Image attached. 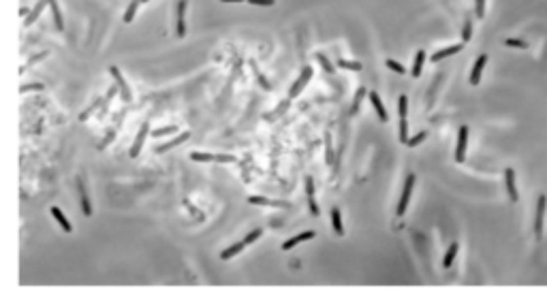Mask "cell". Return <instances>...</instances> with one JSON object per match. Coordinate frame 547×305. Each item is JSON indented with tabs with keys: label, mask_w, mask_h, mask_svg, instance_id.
Wrapping results in <instances>:
<instances>
[{
	"label": "cell",
	"mask_w": 547,
	"mask_h": 305,
	"mask_svg": "<svg viewBox=\"0 0 547 305\" xmlns=\"http://www.w3.org/2000/svg\"><path fill=\"white\" fill-rule=\"evenodd\" d=\"M312 79V68L310 67H304L301 68V75L295 79V83L291 86V90H289V99H297V96L304 92V88L308 86V81Z\"/></svg>",
	"instance_id": "7a4b0ae2"
},
{
	"label": "cell",
	"mask_w": 547,
	"mask_h": 305,
	"mask_svg": "<svg viewBox=\"0 0 547 305\" xmlns=\"http://www.w3.org/2000/svg\"><path fill=\"white\" fill-rule=\"evenodd\" d=\"M385 64H387V68H391V70H394V73H398V75H404V73H406V68H404L400 62H396V60H387Z\"/></svg>",
	"instance_id": "1f68e13d"
},
{
	"label": "cell",
	"mask_w": 547,
	"mask_h": 305,
	"mask_svg": "<svg viewBox=\"0 0 547 305\" xmlns=\"http://www.w3.org/2000/svg\"><path fill=\"white\" fill-rule=\"evenodd\" d=\"M186 139H190V133H188V131H186V133H180L176 139H171V141H167V143L158 145V147H156V154H165V152H169L171 147H178V145H182Z\"/></svg>",
	"instance_id": "4fadbf2b"
},
{
	"label": "cell",
	"mask_w": 547,
	"mask_h": 305,
	"mask_svg": "<svg viewBox=\"0 0 547 305\" xmlns=\"http://www.w3.org/2000/svg\"><path fill=\"white\" fill-rule=\"evenodd\" d=\"M308 207H310L312 216H319V205H317V201H314V197H312V199H308Z\"/></svg>",
	"instance_id": "ab89813d"
},
{
	"label": "cell",
	"mask_w": 547,
	"mask_h": 305,
	"mask_svg": "<svg viewBox=\"0 0 547 305\" xmlns=\"http://www.w3.org/2000/svg\"><path fill=\"white\" fill-rule=\"evenodd\" d=\"M49 9H51V17H54V24L58 30H64V19L60 13V6H58V0H49Z\"/></svg>",
	"instance_id": "ac0fdd59"
},
{
	"label": "cell",
	"mask_w": 547,
	"mask_h": 305,
	"mask_svg": "<svg viewBox=\"0 0 547 305\" xmlns=\"http://www.w3.org/2000/svg\"><path fill=\"white\" fill-rule=\"evenodd\" d=\"M458 250H460V243H458V241H453L451 245H449V250L445 252V258H442V267H445V269L453 265V258L458 256Z\"/></svg>",
	"instance_id": "d6986e66"
},
{
	"label": "cell",
	"mask_w": 547,
	"mask_h": 305,
	"mask_svg": "<svg viewBox=\"0 0 547 305\" xmlns=\"http://www.w3.org/2000/svg\"><path fill=\"white\" fill-rule=\"evenodd\" d=\"M101 105H103V99H99V101L94 102V105H90V109H86V111H83V113L79 115V120H81V122H86V120H88L90 115H92V113H94V111H96V109H99Z\"/></svg>",
	"instance_id": "f1b7e54d"
},
{
	"label": "cell",
	"mask_w": 547,
	"mask_h": 305,
	"mask_svg": "<svg viewBox=\"0 0 547 305\" xmlns=\"http://www.w3.org/2000/svg\"><path fill=\"white\" fill-rule=\"evenodd\" d=\"M485 64H487V54H481V56L477 58V62H474L473 70H471V86H479V81H481V75H483Z\"/></svg>",
	"instance_id": "30bf717a"
},
{
	"label": "cell",
	"mask_w": 547,
	"mask_h": 305,
	"mask_svg": "<svg viewBox=\"0 0 547 305\" xmlns=\"http://www.w3.org/2000/svg\"><path fill=\"white\" fill-rule=\"evenodd\" d=\"M261 233H263L261 229H255V231H250V233H248V235H246V237H244V241H246V245H250V243H255V241H256V239H259V237H261Z\"/></svg>",
	"instance_id": "836d02e7"
},
{
	"label": "cell",
	"mask_w": 547,
	"mask_h": 305,
	"mask_svg": "<svg viewBox=\"0 0 547 305\" xmlns=\"http://www.w3.org/2000/svg\"><path fill=\"white\" fill-rule=\"evenodd\" d=\"M317 58H319V62L323 64V67H325V70H327V73H333V67H331V64H329V60H327V58H325L323 54H317Z\"/></svg>",
	"instance_id": "74e56055"
},
{
	"label": "cell",
	"mask_w": 547,
	"mask_h": 305,
	"mask_svg": "<svg viewBox=\"0 0 547 305\" xmlns=\"http://www.w3.org/2000/svg\"><path fill=\"white\" fill-rule=\"evenodd\" d=\"M400 141L404 145L408 143V122H406V118H400Z\"/></svg>",
	"instance_id": "484cf974"
},
{
	"label": "cell",
	"mask_w": 547,
	"mask_h": 305,
	"mask_svg": "<svg viewBox=\"0 0 547 305\" xmlns=\"http://www.w3.org/2000/svg\"><path fill=\"white\" fill-rule=\"evenodd\" d=\"M505 186H507V194L513 203L519 201V192H517V184H515V171L513 169H505Z\"/></svg>",
	"instance_id": "ba28073f"
},
{
	"label": "cell",
	"mask_w": 547,
	"mask_h": 305,
	"mask_svg": "<svg viewBox=\"0 0 547 305\" xmlns=\"http://www.w3.org/2000/svg\"><path fill=\"white\" fill-rule=\"evenodd\" d=\"M28 90H43V86L41 83H35V86H22V90H19V92H28Z\"/></svg>",
	"instance_id": "60d3db41"
},
{
	"label": "cell",
	"mask_w": 547,
	"mask_h": 305,
	"mask_svg": "<svg viewBox=\"0 0 547 305\" xmlns=\"http://www.w3.org/2000/svg\"><path fill=\"white\" fill-rule=\"evenodd\" d=\"M398 111H400V118H406V113H408V99L406 96H400V99H398Z\"/></svg>",
	"instance_id": "83f0119b"
},
{
	"label": "cell",
	"mask_w": 547,
	"mask_h": 305,
	"mask_svg": "<svg viewBox=\"0 0 547 305\" xmlns=\"http://www.w3.org/2000/svg\"><path fill=\"white\" fill-rule=\"evenodd\" d=\"M462 47H464V43H455V45H449V47H445V49H438L436 54H432V62H440V60H445V58L453 56V54H460Z\"/></svg>",
	"instance_id": "7c38bea8"
},
{
	"label": "cell",
	"mask_w": 547,
	"mask_h": 305,
	"mask_svg": "<svg viewBox=\"0 0 547 305\" xmlns=\"http://www.w3.org/2000/svg\"><path fill=\"white\" fill-rule=\"evenodd\" d=\"M186 0H180L178 2V9H176V17H178V28H176V34L182 38L186 34Z\"/></svg>",
	"instance_id": "9c48e42d"
},
{
	"label": "cell",
	"mask_w": 547,
	"mask_h": 305,
	"mask_svg": "<svg viewBox=\"0 0 547 305\" xmlns=\"http://www.w3.org/2000/svg\"><path fill=\"white\" fill-rule=\"evenodd\" d=\"M331 224H333V231H336L338 237L344 235V226H342V216H340V209L338 207H333L331 209Z\"/></svg>",
	"instance_id": "ffe728a7"
},
{
	"label": "cell",
	"mask_w": 547,
	"mask_h": 305,
	"mask_svg": "<svg viewBox=\"0 0 547 305\" xmlns=\"http://www.w3.org/2000/svg\"><path fill=\"white\" fill-rule=\"evenodd\" d=\"M109 73H111V77L115 79V86L120 88V96H122V101H131L133 99V94H131V90H128V83H126V79L124 77H122V73H120V68L118 67H111L109 68Z\"/></svg>",
	"instance_id": "52a82bcc"
},
{
	"label": "cell",
	"mask_w": 547,
	"mask_h": 305,
	"mask_svg": "<svg viewBox=\"0 0 547 305\" xmlns=\"http://www.w3.org/2000/svg\"><path fill=\"white\" fill-rule=\"evenodd\" d=\"M248 203L250 205H276L272 199H265V197H248Z\"/></svg>",
	"instance_id": "4dcf8cb0"
},
{
	"label": "cell",
	"mask_w": 547,
	"mask_h": 305,
	"mask_svg": "<svg viewBox=\"0 0 547 305\" xmlns=\"http://www.w3.org/2000/svg\"><path fill=\"white\" fill-rule=\"evenodd\" d=\"M246 2L255 4V6H274L276 0H246Z\"/></svg>",
	"instance_id": "d590c367"
},
{
	"label": "cell",
	"mask_w": 547,
	"mask_h": 305,
	"mask_svg": "<svg viewBox=\"0 0 547 305\" xmlns=\"http://www.w3.org/2000/svg\"><path fill=\"white\" fill-rule=\"evenodd\" d=\"M220 2H246V0H220Z\"/></svg>",
	"instance_id": "7bdbcfd3"
},
{
	"label": "cell",
	"mask_w": 547,
	"mask_h": 305,
	"mask_svg": "<svg viewBox=\"0 0 547 305\" xmlns=\"http://www.w3.org/2000/svg\"><path fill=\"white\" fill-rule=\"evenodd\" d=\"M178 128L176 126H165V128H158V131H152V137H165V135H173Z\"/></svg>",
	"instance_id": "d6a6232c"
},
{
	"label": "cell",
	"mask_w": 547,
	"mask_h": 305,
	"mask_svg": "<svg viewBox=\"0 0 547 305\" xmlns=\"http://www.w3.org/2000/svg\"><path fill=\"white\" fill-rule=\"evenodd\" d=\"M545 209H547V197L541 194L537 201V216H535V235L537 239L543 237V222H545Z\"/></svg>",
	"instance_id": "277c9868"
},
{
	"label": "cell",
	"mask_w": 547,
	"mask_h": 305,
	"mask_svg": "<svg viewBox=\"0 0 547 305\" xmlns=\"http://www.w3.org/2000/svg\"><path fill=\"white\" fill-rule=\"evenodd\" d=\"M338 67L344 68V70H362V62H355V60H344L340 58L338 60Z\"/></svg>",
	"instance_id": "cb8c5ba5"
},
{
	"label": "cell",
	"mask_w": 547,
	"mask_h": 305,
	"mask_svg": "<svg viewBox=\"0 0 547 305\" xmlns=\"http://www.w3.org/2000/svg\"><path fill=\"white\" fill-rule=\"evenodd\" d=\"M139 4H141V0H133L131 4L126 6V11H124V24H131L133 19H135V13H137V9H139Z\"/></svg>",
	"instance_id": "603a6c76"
},
{
	"label": "cell",
	"mask_w": 547,
	"mask_h": 305,
	"mask_svg": "<svg viewBox=\"0 0 547 305\" xmlns=\"http://www.w3.org/2000/svg\"><path fill=\"white\" fill-rule=\"evenodd\" d=\"M364 94H365V88H359V92L355 94V105H353V113L357 111V107H359V102H362V99H364Z\"/></svg>",
	"instance_id": "f35d334b"
},
{
	"label": "cell",
	"mask_w": 547,
	"mask_h": 305,
	"mask_svg": "<svg viewBox=\"0 0 547 305\" xmlns=\"http://www.w3.org/2000/svg\"><path fill=\"white\" fill-rule=\"evenodd\" d=\"M466 147H468V126H462L458 131V145H455V162L466 160Z\"/></svg>",
	"instance_id": "8992f818"
},
{
	"label": "cell",
	"mask_w": 547,
	"mask_h": 305,
	"mask_svg": "<svg viewBox=\"0 0 547 305\" xmlns=\"http://www.w3.org/2000/svg\"><path fill=\"white\" fill-rule=\"evenodd\" d=\"M244 248H246V241H240V243L231 245V248H227V250H222V252H220V258H222V261H229V258H233V256L240 254V252H242Z\"/></svg>",
	"instance_id": "7402d4cb"
},
{
	"label": "cell",
	"mask_w": 547,
	"mask_h": 305,
	"mask_svg": "<svg viewBox=\"0 0 547 305\" xmlns=\"http://www.w3.org/2000/svg\"><path fill=\"white\" fill-rule=\"evenodd\" d=\"M147 135H150V124H147V122H144V124H141V128H139V133H137V137H135V141H133L131 150H128V156H131V158H137V156L141 154V147H144Z\"/></svg>",
	"instance_id": "5b68a950"
},
{
	"label": "cell",
	"mask_w": 547,
	"mask_h": 305,
	"mask_svg": "<svg viewBox=\"0 0 547 305\" xmlns=\"http://www.w3.org/2000/svg\"><path fill=\"white\" fill-rule=\"evenodd\" d=\"M47 4H49V0H38V2L32 6V11H30L28 15H26V19H24V26H26V28H28V26H32L38 17H41V13H43V9H45Z\"/></svg>",
	"instance_id": "8fae6325"
},
{
	"label": "cell",
	"mask_w": 547,
	"mask_h": 305,
	"mask_svg": "<svg viewBox=\"0 0 547 305\" xmlns=\"http://www.w3.org/2000/svg\"><path fill=\"white\" fill-rule=\"evenodd\" d=\"M51 216H54V220H56L58 224H60V229H62L64 233H71V231H73V224H71L69 220H67V216H64V213H62V209H60V207L51 205Z\"/></svg>",
	"instance_id": "2e32d148"
},
{
	"label": "cell",
	"mask_w": 547,
	"mask_h": 305,
	"mask_svg": "<svg viewBox=\"0 0 547 305\" xmlns=\"http://www.w3.org/2000/svg\"><path fill=\"white\" fill-rule=\"evenodd\" d=\"M423 62H426V51L419 49V51H417V56H415V62H413V70H410V75H413V77H419L421 70H423Z\"/></svg>",
	"instance_id": "44dd1931"
},
{
	"label": "cell",
	"mask_w": 547,
	"mask_h": 305,
	"mask_svg": "<svg viewBox=\"0 0 547 305\" xmlns=\"http://www.w3.org/2000/svg\"><path fill=\"white\" fill-rule=\"evenodd\" d=\"M474 13H477L479 19L485 15V0H474Z\"/></svg>",
	"instance_id": "e575fe53"
},
{
	"label": "cell",
	"mask_w": 547,
	"mask_h": 305,
	"mask_svg": "<svg viewBox=\"0 0 547 305\" xmlns=\"http://www.w3.org/2000/svg\"><path fill=\"white\" fill-rule=\"evenodd\" d=\"M471 38H473V22H471V19H466V22H464V28H462V43L466 45L468 41H471Z\"/></svg>",
	"instance_id": "d4e9b609"
},
{
	"label": "cell",
	"mask_w": 547,
	"mask_h": 305,
	"mask_svg": "<svg viewBox=\"0 0 547 305\" xmlns=\"http://www.w3.org/2000/svg\"><path fill=\"white\" fill-rule=\"evenodd\" d=\"M77 190H79V201H81V211L86 216H92V205H90V199H88V192L83 188V181L77 179Z\"/></svg>",
	"instance_id": "e0dca14e"
},
{
	"label": "cell",
	"mask_w": 547,
	"mask_h": 305,
	"mask_svg": "<svg viewBox=\"0 0 547 305\" xmlns=\"http://www.w3.org/2000/svg\"><path fill=\"white\" fill-rule=\"evenodd\" d=\"M505 45H507V47H517V49H526V47H528V43L522 41V38H507Z\"/></svg>",
	"instance_id": "f546056e"
},
{
	"label": "cell",
	"mask_w": 547,
	"mask_h": 305,
	"mask_svg": "<svg viewBox=\"0 0 547 305\" xmlns=\"http://www.w3.org/2000/svg\"><path fill=\"white\" fill-rule=\"evenodd\" d=\"M415 181H417L415 173H410L408 177H406V181H404V188H402V197H400V203H398V209H396V213H398V216H404V213H406V209H408V201H410V197H413V188H415Z\"/></svg>",
	"instance_id": "6da1fadb"
},
{
	"label": "cell",
	"mask_w": 547,
	"mask_h": 305,
	"mask_svg": "<svg viewBox=\"0 0 547 305\" xmlns=\"http://www.w3.org/2000/svg\"><path fill=\"white\" fill-rule=\"evenodd\" d=\"M19 13H22V15L26 17V15H28V13H30V11H28V9H26V6H22V9H19Z\"/></svg>",
	"instance_id": "b9f144b4"
},
{
	"label": "cell",
	"mask_w": 547,
	"mask_h": 305,
	"mask_svg": "<svg viewBox=\"0 0 547 305\" xmlns=\"http://www.w3.org/2000/svg\"><path fill=\"white\" fill-rule=\"evenodd\" d=\"M141 2H150V0H141Z\"/></svg>",
	"instance_id": "ee69618b"
},
{
	"label": "cell",
	"mask_w": 547,
	"mask_h": 305,
	"mask_svg": "<svg viewBox=\"0 0 547 305\" xmlns=\"http://www.w3.org/2000/svg\"><path fill=\"white\" fill-rule=\"evenodd\" d=\"M308 239H314V231H304V233H299V235L291 237L289 241L282 243V250H291V248H295V245H299L301 241H308Z\"/></svg>",
	"instance_id": "9a60e30c"
},
{
	"label": "cell",
	"mask_w": 547,
	"mask_h": 305,
	"mask_svg": "<svg viewBox=\"0 0 547 305\" xmlns=\"http://www.w3.org/2000/svg\"><path fill=\"white\" fill-rule=\"evenodd\" d=\"M368 96H370V102H372V107H374V111H376V115H378V120H381V122H387V120H389V115H387V111H385V107H383L381 96H378L376 92H370Z\"/></svg>",
	"instance_id": "5bb4252c"
},
{
	"label": "cell",
	"mask_w": 547,
	"mask_h": 305,
	"mask_svg": "<svg viewBox=\"0 0 547 305\" xmlns=\"http://www.w3.org/2000/svg\"><path fill=\"white\" fill-rule=\"evenodd\" d=\"M426 137H428V133H426V131H421V133H417L413 139H408V143H406V145H408V147H417V145H421L423 141H426Z\"/></svg>",
	"instance_id": "4316f807"
},
{
	"label": "cell",
	"mask_w": 547,
	"mask_h": 305,
	"mask_svg": "<svg viewBox=\"0 0 547 305\" xmlns=\"http://www.w3.org/2000/svg\"><path fill=\"white\" fill-rule=\"evenodd\" d=\"M190 160L195 162H235V156L229 154H201V152H190Z\"/></svg>",
	"instance_id": "3957f363"
},
{
	"label": "cell",
	"mask_w": 547,
	"mask_h": 305,
	"mask_svg": "<svg viewBox=\"0 0 547 305\" xmlns=\"http://www.w3.org/2000/svg\"><path fill=\"white\" fill-rule=\"evenodd\" d=\"M306 194H308V199L314 197V179L312 177H306Z\"/></svg>",
	"instance_id": "8d00e7d4"
}]
</instances>
